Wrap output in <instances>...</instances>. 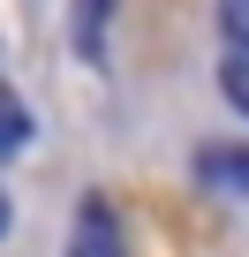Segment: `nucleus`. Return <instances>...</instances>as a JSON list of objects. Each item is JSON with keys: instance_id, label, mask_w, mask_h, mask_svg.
<instances>
[{"instance_id": "nucleus-1", "label": "nucleus", "mask_w": 249, "mask_h": 257, "mask_svg": "<svg viewBox=\"0 0 249 257\" xmlns=\"http://www.w3.org/2000/svg\"><path fill=\"white\" fill-rule=\"evenodd\" d=\"M68 257H121V227H113L106 204H83V212H76V242H68Z\"/></svg>"}, {"instance_id": "nucleus-2", "label": "nucleus", "mask_w": 249, "mask_h": 257, "mask_svg": "<svg viewBox=\"0 0 249 257\" xmlns=\"http://www.w3.org/2000/svg\"><path fill=\"white\" fill-rule=\"evenodd\" d=\"M204 182H219V189H241V197H249V152H204Z\"/></svg>"}, {"instance_id": "nucleus-3", "label": "nucleus", "mask_w": 249, "mask_h": 257, "mask_svg": "<svg viewBox=\"0 0 249 257\" xmlns=\"http://www.w3.org/2000/svg\"><path fill=\"white\" fill-rule=\"evenodd\" d=\"M31 144V113H23V98H8V91H0V159H8V152H23Z\"/></svg>"}, {"instance_id": "nucleus-4", "label": "nucleus", "mask_w": 249, "mask_h": 257, "mask_svg": "<svg viewBox=\"0 0 249 257\" xmlns=\"http://www.w3.org/2000/svg\"><path fill=\"white\" fill-rule=\"evenodd\" d=\"M219 83H226V98L249 113V61H226V68H219Z\"/></svg>"}, {"instance_id": "nucleus-5", "label": "nucleus", "mask_w": 249, "mask_h": 257, "mask_svg": "<svg viewBox=\"0 0 249 257\" xmlns=\"http://www.w3.org/2000/svg\"><path fill=\"white\" fill-rule=\"evenodd\" d=\"M219 23H226V38L249 46V0H219Z\"/></svg>"}, {"instance_id": "nucleus-6", "label": "nucleus", "mask_w": 249, "mask_h": 257, "mask_svg": "<svg viewBox=\"0 0 249 257\" xmlns=\"http://www.w3.org/2000/svg\"><path fill=\"white\" fill-rule=\"evenodd\" d=\"M0 234H8V197H0Z\"/></svg>"}]
</instances>
